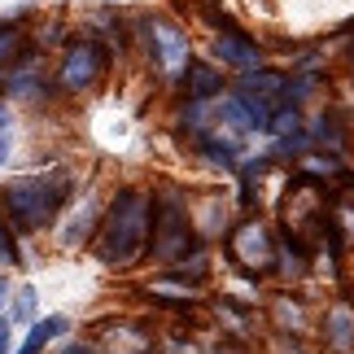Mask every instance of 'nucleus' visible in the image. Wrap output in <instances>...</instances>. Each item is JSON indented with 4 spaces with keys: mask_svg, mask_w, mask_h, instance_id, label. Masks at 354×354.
<instances>
[{
    "mask_svg": "<svg viewBox=\"0 0 354 354\" xmlns=\"http://www.w3.org/2000/svg\"><path fill=\"white\" fill-rule=\"evenodd\" d=\"M149 227H153V201L140 188H118L97 232V258L105 267H131L149 245Z\"/></svg>",
    "mask_w": 354,
    "mask_h": 354,
    "instance_id": "1",
    "label": "nucleus"
},
{
    "mask_svg": "<svg viewBox=\"0 0 354 354\" xmlns=\"http://www.w3.org/2000/svg\"><path fill=\"white\" fill-rule=\"evenodd\" d=\"M66 197H71V175L66 171H35V175H26V180L5 188V210L13 214L18 227L35 232V227L57 219Z\"/></svg>",
    "mask_w": 354,
    "mask_h": 354,
    "instance_id": "2",
    "label": "nucleus"
},
{
    "mask_svg": "<svg viewBox=\"0 0 354 354\" xmlns=\"http://www.w3.org/2000/svg\"><path fill=\"white\" fill-rule=\"evenodd\" d=\"M149 245H153V258H158V263H184V258L197 250V236H193V223H188V210H184L175 197H167V201H158V206H153Z\"/></svg>",
    "mask_w": 354,
    "mask_h": 354,
    "instance_id": "3",
    "label": "nucleus"
},
{
    "mask_svg": "<svg viewBox=\"0 0 354 354\" xmlns=\"http://www.w3.org/2000/svg\"><path fill=\"white\" fill-rule=\"evenodd\" d=\"M227 254L245 276H267L276 267V236L263 219H245L232 236H227Z\"/></svg>",
    "mask_w": 354,
    "mask_h": 354,
    "instance_id": "4",
    "label": "nucleus"
},
{
    "mask_svg": "<svg viewBox=\"0 0 354 354\" xmlns=\"http://www.w3.org/2000/svg\"><path fill=\"white\" fill-rule=\"evenodd\" d=\"M101 71H105V48L97 44V39H75V44L66 48V57H62L57 79H62V88L79 92V88H92V84H97Z\"/></svg>",
    "mask_w": 354,
    "mask_h": 354,
    "instance_id": "5",
    "label": "nucleus"
},
{
    "mask_svg": "<svg viewBox=\"0 0 354 354\" xmlns=\"http://www.w3.org/2000/svg\"><path fill=\"white\" fill-rule=\"evenodd\" d=\"M149 44H153V62H158V71L167 79H180L188 71V39H184V31L175 22L153 18L149 22Z\"/></svg>",
    "mask_w": 354,
    "mask_h": 354,
    "instance_id": "6",
    "label": "nucleus"
},
{
    "mask_svg": "<svg viewBox=\"0 0 354 354\" xmlns=\"http://www.w3.org/2000/svg\"><path fill=\"white\" fill-rule=\"evenodd\" d=\"M214 53H219L223 62H232L236 71H258V62H263V53H258V44L250 35H241L236 26H227V31L214 39Z\"/></svg>",
    "mask_w": 354,
    "mask_h": 354,
    "instance_id": "7",
    "label": "nucleus"
},
{
    "mask_svg": "<svg viewBox=\"0 0 354 354\" xmlns=\"http://www.w3.org/2000/svg\"><path fill=\"white\" fill-rule=\"evenodd\" d=\"M184 75H188V97L193 101H210V97L223 92V71H214L206 62H188Z\"/></svg>",
    "mask_w": 354,
    "mask_h": 354,
    "instance_id": "8",
    "label": "nucleus"
},
{
    "mask_svg": "<svg viewBox=\"0 0 354 354\" xmlns=\"http://www.w3.org/2000/svg\"><path fill=\"white\" fill-rule=\"evenodd\" d=\"M328 337L337 350H354V310L350 306H337L328 315Z\"/></svg>",
    "mask_w": 354,
    "mask_h": 354,
    "instance_id": "9",
    "label": "nucleus"
},
{
    "mask_svg": "<svg viewBox=\"0 0 354 354\" xmlns=\"http://www.w3.org/2000/svg\"><path fill=\"white\" fill-rule=\"evenodd\" d=\"M57 333H66V319H44V324H35V328L26 333V342L13 350V354H39V350H44Z\"/></svg>",
    "mask_w": 354,
    "mask_h": 354,
    "instance_id": "10",
    "label": "nucleus"
},
{
    "mask_svg": "<svg viewBox=\"0 0 354 354\" xmlns=\"http://www.w3.org/2000/svg\"><path fill=\"white\" fill-rule=\"evenodd\" d=\"M18 53H22V31H13V26H0V66H9Z\"/></svg>",
    "mask_w": 354,
    "mask_h": 354,
    "instance_id": "11",
    "label": "nucleus"
},
{
    "mask_svg": "<svg viewBox=\"0 0 354 354\" xmlns=\"http://www.w3.org/2000/svg\"><path fill=\"white\" fill-rule=\"evenodd\" d=\"M0 263H9V267L22 263V254H18V245H13V232H9L5 214H0Z\"/></svg>",
    "mask_w": 354,
    "mask_h": 354,
    "instance_id": "12",
    "label": "nucleus"
},
{
    "mask_svg": "<svg viewBox=\"0 0 354 354\" xmlns=\"http://www.w3.org/2000/svg\"><path fill=\"white\" fill-rule=\"evenodd\" d=\"M9 153H13V118H9L5 105H0V167L9 162Z\"/></svg>",
    "mask_w": 354,
    "mask_h": 354,
    "instance_id": "13",
    "label": "nucleus"
},
{
    "mask_svg": "<svg viewBox=\"0 0 354 354\" xmlns=\"http://www.w3.org/2000/svg\"><path fill=\"white\" fill-rule=\"evenodd\" d=\"M9 350V319H0V354Z\"/></svg>",
    "mask_w": 354,
    "mask_h": 354,
    "instance_id": "14",
    "label": "nucleus"
},
{
    "mask_svg": "<svg viewBox=\"0 0 354 354\" xmlns=\"http://www.w3.org/2000/svg\"><path fill=\"white\" fill-rule=\"evenodd\" d=\"M62 354H92V350H88V346H66Z\"/></svg>",
    "mask_w": 354,
    "mask_h": 354,
    "instance_id": "15",
    "label": "nucleus"
}]
</instances>
